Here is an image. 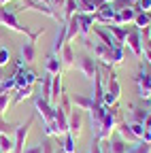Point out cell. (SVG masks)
Wrapping results in <instances>:
<instances>
[{"label": "cell", "instance_id": "6da1fadb", "mask_svg": "<svg viewBox=\"0 0 151 153\" xmlns=\"http://www.w3.org/2000/svg\"><path fill=\"white\" fill-rule=\"evenodd\" d=\"M102 68L106 70V76H104V104L106 106H115L121 98V85H119V79L115 70H113V66H104Z\"/></svg>", "mask_w": 151, "mask_h": 153}, {"label": "cell", "instance_id": "7a4b0ae2", "mask_svg": "<svg viewBox=\"0 0 151 153\" xmlns=\"http://www.w3.org/2000/svg\"><path fill=\"white\" fill-rule=\"evenodd\" d=\"M45 34V26H41L39 30H34L30 36H28V41L22 43L19 47V60L24 64H34L36 62V57H39V47H36V41H39V36Z\"/></svg>", "mask_w": 151, "mask_h": 153}, {"label": "cell", "instance_id": "3957f363", "mask_svg": "<svg viewBox=\"0 0 151 153\" xmlns=\"http://www.w3.org/2000/svg\"><path fill=\"white\" fill-rule=\"evenodd\" d=\"M17 11H19V9H9L7 4L0 7V26H4L7 30H13V32H17V34L30 36L32 30H30L28 26H22L19 22H17Z\"/></svg>", "mask_w": 151, "mask_h": 153}, {"label": "cell", "instance_id": "277c9868", "mask_svg": "<svg viewBox=\"0 0 151 153\" xmlns=\"http://www.w3.org/2000/svg\"><path fill=\"white\" fill-rule=\"evenodd\" d=\"M119 119H121L119 111H117L115 106H109V108H106V115H104V119H102V123H100V130H98L96 136H98L102 143H104V140H109L113 134H115Z\"/></svg>", "mask_w": 151, "mask_h": 153}, {"label": "cell", "instance_id": "5b68a950", "mask_svg": "<svg viewBox=\"0 0 151 153\" xmlns=\"http://www.w3.org/2000/svg\"><path fill=\"white\" fill-rule=\"evenodd\" d=\"M32 123H34V115H32V117H28L22 126H17V128H15V138H13L15 149H13V153H24V149H26V140H28V134H30Z\"/></svg>", "mask_w": 151, "mask_h": 153}, {"label": "cell", "instance_id": "8992f818", "mask_svg": "<svg viewBox=\"0 0 151 153\" xmlns=\"http://www.w3.org/2000/svg\"><path fill=\"white\" fill-rule=\"evenodd\" d=\"M96 66H98V62L94 60L91 55H77V57H74V68H77L81 72V76L87 79V81H94Z\"/></svg>", "mask_w": 151, "mask_h": 153}, {"label": "cell", "instance_id": "52a82bcc", "mask_svg": "<svg viewBox=\"0 0 151 153\" xmlns=\"http://www.w3.org/2000/svg\"><path fill=\"white\" fill-rule=\"evenodd\" d=\"M34 115H39L45 123H51L55 119V106L49 100H45L43 96H36L34 98Z\"/></svg>", "mask_w": 151, "mask_h": 153}, {"label": "cell", "instance_id": "ba28073f", "mask_svg": "<svg viewBox=\"0 0 151 153\" xmlns=\"http://www.w3.org/2000/svg\"><path fill=\"white\" fill-rule=\"evenodd\" d=\"M36 72L32 70V68H26V64L19 60L17 62V70H15V83H17V87H32L34 83H36Z\"/></svg>", "mask_w": 151, "mask_h": 153}, {"label": "cell", "instance_id": "9c48e42d", "mask_svg": "<svg viewBox=\"0 0 151 153\" xmlns=\"http://www.w3.org/2000/svg\"><path fill=\"white\" fill-rule=\"evenodd\" d=\"M81 128H83V111H79V108L72 106L70 113H68V132L74 136V140H79Z\"/></svg>", "mask_w": 151, "mask_h": 153}, {"label": "cell", "instance_id": "30bf717a", "mask_svg": "<svg viewBox=\"0 0 151 153\" xmlns=\"http://www.w3.org/2000/svg\"><path fill=\"white\" fill-rule=\"evenodd\" d=\"M126 45H128V49L134 53L138 60L143 57V34H141V30L138 28H134V30H128V38H126Z\"/></svg>", "mask_w": 151, "mask_h": 153}, {"label": "cell", "instance_id": "8fae6325", "mask_svg": "<svg viewBox=\"0 0 151 153\" xmlns=\"http://www.w3.org/2000/svg\"><path fill=\"white\" fill-rule=\"evenodd\" d=\"M91 51H94V60L98 64H104V66H111V47H106L104 43L100 41H94L91 43Z\"/></svg>", "mask_w": 151, "mask_h": 153}, {"label": "cell", "instance_id": "7c38bea8", "mask_svg": "<svg viewBox=\"0 0 151 153\" xmlns=\"http://www.w3.org/2000/svg\"><path fill=\"white\" fill-rule=\"evenodd\" d=\"M136 83H138V96L141 100H151V74L141 68L138 76H136Z\"/></svg>", "mask_w": 151, "mask_h": 153}, {"label": "cell", "instance_id": "4fadbf2b", "mask_svg": "<svg viewBox=\"0 0 151 153\" xmlns=\"http://www.w3.org/2000/svg\"><path fill=\"white\" fill-rule=\"evenodd\" d=\"M115 9H113V4L111 2H104L96 13H94V24H104V26H109V24H113V17H115Z\"/></svg>", "mask_w": 151, "mask_h": 153}, {"label": "cell", "instance_id": "5bb4252c", "mask_svg": "<svg viewBox=\"0 0 151 153\" xmlns=\"http://www.w3.org/2000/svg\"><path fill=\"white\" fill-rule=\"evenodd\" d=\"M106 104H91V108H89V121H91V130H94V134H98V130H100V123H102V119H104V115H106Z\"/></svg>", "mask_w": 151, "mask_h": 153}, {"label": "cell", "instance_id": "9a60e30c", "mask_svg": "<svg viewBox=\"0 0 151 153\" xmlns=\"http://www.w3.org/2000/svg\"><path fill=\"white\" fill-rule=\"evenodd\" d=\"M136 7H128V9H121L115 13L113 17V24L115 26H126V24H134V17H136Z\"/></svg>", "mask_w": 151, "mask_h": 153}, {"label": "cell", "instance_id": "2e32d148", "mask_svg": "<svg viewBox=\"0 0 151 153\" xmlns=\"http://www.w3.org/2000/svg\"><path fill=\"white\" fill-rule=\"evenodd\" d=\"M60 62H62V70H70V68H74V51H72V45L70 43H64V47L60 49Z\"/></svg>", "mask_w": 151, "mask_h": 153}, {"label": "cell", "instance_id": "e0dca14e", "mask_svg": "<svg viewBox=\"0 0 151 153\" xmlns=\"http://www.w3.org/2000/svg\"><path fill=\"white\" fill-rule=\"evenodd\" d=\"M94 26H96V24H94V15H89V13H79V36L83 38V41L91 34Z\"/></svg>", "mask_w": 151, "mask_h": 153}, {"label": "cell", "instance_id": "ac0fdd59", "mask_svg": "<svg viewBox=\"0 0 151 153\" xmlns=\"http://www.w3.org/2000/svg\"><path fill=\"white\" fill-rule=\"evenodd\" d=\"M106 149H109V153H128L130 145L119 136V134H113V136L106 140Z\"/></svg>", "mask_w": 151, "mask_h": 153}, {"label": "cell", "instance_id": "d6986e66", "mask_svg": "<svg viewBox=\"0 0 151 153\" xmlns=\"http://www.w3.org/2000/svg\"><path fill=\"white\" fill-rule=\"evenodd\" d=\"M106 30L113 34V38H115V43H117V47H123L126 49V38H128V28H123V26H115V24H109L106 26Z\"/></svg>", "mask_w": 151, "mask_h": 153}, {"label": "cell", "instance_id": "ffe728a7", "mask_svg": "<svg viewBox=\"0 0 151 153\" xmlns=\"http://www.w3.org/2000/svg\"><path fill=\"white\" fill-rule=\"evenodd\" d=\"M66 43V24H58V32H55V38H53V45H51V53L58 55L60 49L64 47Z\"/></svg>", "mask_w": 151, "mask_h": 153}, {"label": "cell", "instance_id": "44dd1931", "mask_svg": "<svg viewBox=\"0 0 151 153\" xmlns=\"http://www.w3.org/2000/svg\"><path fill=\"white\" fill-rule=\"evenodd\" d=\"M60 96H62V72L58 74H53V79H51V104L55 106L60 102Z\"/></svg>", "mask_w": 151, "mask_h": 153}, {"label": "cell", "instance_id": "7402d4cb", "mask_svg": "<svg viewBox=\"0 0 151 153\" xmlns=\"http://www.w3.org/2000/svg\"><path fill=\"white\" fill-rule=\"evenodd\" d=\"M94 34L98 36V41L100 43H104L106 47H111V49H115L117 47V43H115V38H113V34L106 30V28H98V26H94V30H91Z\"/></svg>", "mask_w": 151, "mask_h": 153}, {"label": "cell", "instance_id": "603a6c76", "mask_svg": "<svg viewBox=\"0 0 151 153\" xmlns=\"http://www.w3.org/2000/svg\"><path fill=\"white\" fill-rule=\"evenodd\" d=\"M45 72H49V74H58V72H62V62H60V55L49 53V55L45 57Z\"/></svg>", "mask_w": 151, "mask_h": 153}, {"label": "cell", "instance_id": "cb8c5ba5", "mask_svg": "<svg viewBox=\"0 0 151 153\" xmlns=\"http://www.w3.org/2000/svg\"><path fill=\"white\" fill-rule=\"evenodd\" d=\"M119 136L126 140V143H138V138L132 134V130H130V123L128 121H123V119H119V123H117V130H115Z\"/></svg>", "mask_w": 151, "mask_h": 153}, {"label": "cell", "instance_id": "d4e9b609", "mask_svg": "<svg viewBox=\"0 0 151 153\" xmlns=\"http://www.w3.org/2000/svg\"><path fill=\"white\" fill-rule=\"evenodd\" d=\"M70 104H72L74 108H79V111H89V108H91V96H81V94H77V96H72V98H70Z\"/></svg>", "mask_w": 151, "mask_h": 153}, {"label": "cell", "instance_id": "484cf974", "mask_svg": "<svg viewBox=\"0 0 151 153\" xmlns=\"http://www.w3.org/2000/svg\"><path fill=\"white\" fill-rule=\"evenodd\" d=\"M134 26H136L138 30H149V28H151V13L138 11L136 17H134Z\"/></svg>", "mask_w": 151, "mask_h": 153}, {"label": "cell", "instance_id": "4316f807", "mask_svg": "<svg viewBox=\"0 0 151 153\" xmlns=\"http://www.w3.org/2000/svg\"><path fill=\"white\" fill-rule=\"evenodd\" d=\"M74 13H79V2H77V0H66V4L62 7V19H64V24L68 22Z\"/></svg>", "mask_w": 151, "mask_h": 153}, {"label": "cell", "instance_id": "83f0119b", "mask_svg": "<svg viewBox=\"0 0 151 153\" xmlns=\"http://www.w3.org/2000/svg\"><path fill=\"white\" fill-rule=\"evenodd\" d=\"M30 96H32V87H15V96H13L11 104H19V102L28 100Z\"/></svg>", "mask_w": 151, "mask_h": 153}, {"label": "cell", "instance_id": "f1b7e54d", "mask_svg": "<svg viewBox=\"0 0 151 153\" xmlns=\"http://www.w3.org/2000/svg\"><path fill=\"white\" fill-rule=\"evenodd\" d=\"M13 149H15L13 138L9 136L7 132H2V134H0V151H2V153H13Z\"/></svg>", "mask_w": 151, "mask_h": 153}, {"label": "cell", "instance_id": "f546056e", "mask_svg": "<svg viewBox=\"0 0 151 153\" xmlns=\"http://www.w3.org/2000/svg\"><path fill=\"white\" fill-rule=\"evenodd\" d=\"M51 79H53V74L45 72L43 83H41V91H43V98H45V100H51Z\"/></svg>", "mask_w": 151, "mask_h": 153}, {"label": "cell", "instance_id": "4dcf8cb0", "mask_svg": "<svg viewBox=\"0 0 151 153\" xmlns=\"http://www.w3.org/2000/svg\"><path fill=\"white\" fill-rule=\"evenodd\" d=\"M77 140H74V136L70 132H66L64 134V145H60L62 149H64V153H77V145H74Z\"/></svg>", "mask_w": 151, "mask_h": 153}, {"label": "cell", "instance_id": "1f68e13d", "mask_svg": "<svg viewBox=\"0 0 151 153\" xmlns=\"http://www.w3.org/2000/svg\"><path fill=\"white\" fill-rule=\"evenodd\" d=\"M123 57H126L123 47H115V49H111V66H119V64H123Z\"/></svg>", "mask_w": 151, "mask_h": 153}, {"label": "cell", "instance_id": "d6a6232c", "mask_svg": "<svg viewBox=\"0 0 151 153\" xmlns=\"http://www.w3.org/2000/svg\"><path fill=\"white\" fill-rule=\"evenodd\" d=\"M11 100H13V94H11V91L0 94V117H2V119H4V113H7L9 106H11Z\"/></svg>", "mask_w": 151, "mask_h": 153}, {"label": "cell", "instance_id": "836d02e7", "mask_svg": "<svg viewBox=\"0 0 151 153\" xmlns=\"http://www.w3.org/2000/svg\"><path fill=\"white\" fill-rule=\"evenodd\" d=\"M130 115H132V117H130V121H138V123H143V121L147 119V115H149V113H147L145 108L132 106V113H130Z\"/></svg>", "mask_w": 151, "mask_h": 153}, {"label": "cell", "instance_id": "e575fe53", "mask_svg": "<svg viewBox=\"0 0 151 153\" xmlns=\"http://www.w3.org/2000/svg\"><path fill=\"white\" fill-rule=\"evenodd\" d=\"M128 123H130L132 134H134L138 140H143V138H145V132H147V130H145V126H143V123H138V121H128Z\"/></svg>", "mask_w": 151, "mask_h": 153}, {"label": "cell", "instance_id": "d590c367", "mask_svg": "<svg viewBox=\"0 0 151 153\" xmlns=\"http://www.w3.org/2000/svg\"><path fill=\"white\" fill-rule=\"evenodd\" d=\"M128 153H151V143H145V140H138L134 147H130Z\"/></svg>", "mask_w": 151, "mask_h": 153}, {"label": "cell", "instance_id": "8d00e7d4", "mask_svg": "<svg viewBox=\"0 0 151 153\" xmlns=\"http://www.w3.org/2000/svg\"><path fill=\"white\" fill-rule=\"evenodd\" d=\"M9 62H11V49L0 45V66L4 68V66H9Z\"/></svg>", "mask_w": 151, "mask_h": 153}, {"label": "cell", "instance_id": "74e56055", "mask_svg": "<svg viewBox=\"0 0 151 153\" xmlns=\"http://www.w3.org/2000/svg\"><path fill=\"white\" fill-rule=\"evenodd\" d=\"M104 151V143L98 138V136H94L91 138V147H89V153H102Z\"/></svg>", "mask_w": 151, "mask_h": 153}, {"label": "cell", "instance_id": "f35d334b", "mask_svg": "<svg viewBox=\"0 0 151 153\" xmlns=\"http://www.w3.org/2000/svg\"><path fill=\"white\" fill-rule=\"evenodd\" d=\"M134 7H136V11H145V13H149V11H151V0H138Z\"/></svg>", "mask_w": 151, "mask_h": 153}, {"label": "cell", "instance_id": "ab89813d", "mask_svg": "<svg viewBox=\"0 0 151 153\" xmlns=\"http://www.w3.org/2000/svg\"><path fill=\"white\" fill-rule=\"evenodd\" d=\"M43 153H55V147L51 145V140H49V138H45V140H43Z\"/></svg>", "mask_w": 151, "mask_h": 153}, {"label": "cell", "instance_id": "60d3db41", "mask_svg": "<svg viewBox=\"0 0 151 153\" xmlns=\"http://www.w3.org/2000/svg\"><path fill=\"white\" fill-rule=\"evenodd\" d=\"M64 4H66V0H51V2H49V7H51L55 13H58V11L64 7Z\"/></svg>", "mask_w": 151, "mask_h": 153}, {"label": "cell", "instance_id": "b9f144b4", "mask_svg": "<svg viewBox=\"0 0 151 153\" xmlns=\"http://www.w3.org/2000/svg\"><path fill=\"white\" fill-rule=\"evenodd\" d=\"M24 153H43V145H30L24 149Z\"/></svg>", "mask_w": 151, "mask_h": 153}, {"label": "cell", "instance_id": "7bdbcfd3", "mask_svg": "<svg viewBox=\"0 0 151 153\" xmlns=\"http://www.w3.org/2000/svg\"><path fill=\"white\" fill-rule=\"evenodd\" d=\"M143 126H145V130H147V134H149V136H151V113L147 115V119L143 121Z\"/></svg>", "mask_w": 151, "mask_h": 153}, {"label": "cell", "instance_id": "ee69618b", "mask_svg": "<svg viewBox=\"0 0 151 153\" xmlns=\"http://www.w3.org/2000/svg\"><path fill=\"white\" fill-rule=\"evenodd\" d=\"M7 41V28L4 26H0V45H2Z\"/></svg>", "mask_w": 151, "mask_h": 153}, {"label": "cell", "instance_id": "f6af8a7d", "mask_svg": "<svg viewBox=\"0 0 151 153\" xmlns=\"http://www.w3.org/2000/svg\"><path fill=\"white\" fill-rule=\"evenodd\" d=\"M0 128H2V130H7V128H11V126H9V123H7L2 117H0Z\"/></svg>", "mask_w": 151, "mask_h": 153}, {"label": "cell", "instance_id": "bcb514c9", "mask_svg": "<svg viewBox=\"0 0 151 153\" xmlns=\"http://www.w3.org/2000/svg\"><path fill=\"white\" fill-rule=\"evenodd\" d=\"M4 79H7V74H4V68L0 66V81H4Z\"/></svg>", "mask_w": 151, "mask_h": 153}, {"label": "cell", "instance_id": "7dc6e473", "mask_svg": "<svg viewBox=\"0 0 151 153\" xmlns=\"http://www.w3.org/2000/svg\"><path fill=\"white\" fill-rule=\"evenodd\" d=\"M9 2H13V0H0V7H4V4H9Z\"/></svg>", "mask_w": 151, "mask_h": 153}, {"label": "cell", "instance_id": "c3c4849f", "mask_svg": "<svg viewBox=\"0 0 151 153\" xmlns=\"http://www.w3.org/2000/svg\"><path fill=\"white\" fill-rule=\"evenodd\" d=\"M55 153H64V149L62 147H55Z\"/></svg>", "mask_w": 151, "mask_h": 153}, {"label": "cell", "instance_id": "681fc988", "mask_svg": "<svg viewBox=\"0 0 151 153\" xmlns=\"http://www.w3.org/2000/svg\"><path fill=\"white\" fill-rule=\"evenodd\" d=\"M39 2H47V4H49V2H51V0H39Z\"/></svg>", "mask_w": 151, "mask_h": 153}, {"label": "cell", "instance_id": "f907efd6", "mask_svg": "<svg viewBox=\"0 0 151 153\" xmlns=\"http://www.w3.org/2000/svg\"><path fill=\"white\" fill-rule=\"evenodd\" d=\"M102 153H109V149H106V145H104V151H102Z\"/></svg>", "mask_w": 151, "mask_h": 153}, {"label": "cell", "instance_id": "816d5d0a", "mask_svg": "<svg viewBox=\"0 0 151 153\" xmlns=\"http://www.w3.org/2000/svg\"><path fill=\"white\" fill-rule=\"evenodd\" d=\"M2 132H7V130H2V128H0V134H2Z\"/></svg>", "mask_w": 151, "mask_h": 153}, {"label": "cell", "instance_id": "f5cc1de1", "mask_svg": "<svg viewBox=\"0 0 151 153\" xmlns=\"http://www.w3.org/2000/svg\"><path fill=\"white\" fill-rule=\"evenodd\" d=\"M102 2H111V0H102Z\"/></svg>", "mask_w": 151, "mask_h": 153}, {"label": "cell", "instance_id": "db71d44e", "mask_svg": "<svg viewBox=\"0 0 151 153\" xmlns=\"http://www.w3.org/2000/svg\"><path fill=\"white\" fill-rule=\"evenodd\" d=\"M149 34H151V28H149Z\"/></svg>", "mask_w": 151, "mask_h": 153}, {"label": "cell", "instance_id": "11a10c76", "mask_svg": "<svg viewBox=\"0 0 151 153\" xmlns=\"http://www.w3.org/2000/svg\"><path fill=\"white\" fill-rule=\"evenodd\" d=\"M0 153H2V151H0Z\"/></svg>", "mask_w": 151, "mask_h": 153}]
</instances>
